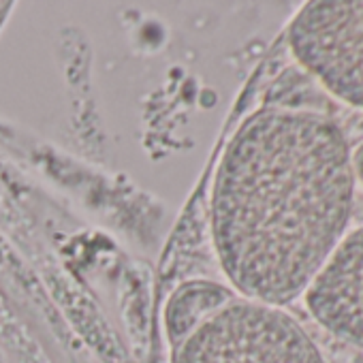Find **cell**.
<instances>
[{
  "label": "cell",
  "instance_id": "1",
  "mask_svg": "<svg viewBox=\"0 0 363 363\" xmlns=\"http://www.w3.org/2000/svg\"><path fill=\"white\" fill-rule=\"evenodd\" d=\"M354 162L320 111L265 105L231 135L216 167L210 225L218 265L242 297H301L346 235Z\"/></svg>",
  "mask_w": 363,
  "mask_h": 363
},
{
  "label": "cell",
  "instance_id": "2",
  "mask_svg": "<svg viewBox=\"0 0 363 363\" xmlns=\"http://www.w3.org/2000/svg\"><path fill=\"white\" fill-rule=\"evenodd\" d=\"M162 331L167 363H327L295 316L212 280L177 284Z\"/></svg>",
  "mask_w": 363,
  "mask_h": 363
},
{
  "label": "cell",
  "instance_id": "3",
  "mask_svg": "<svg viewBox=\"0 0 363 363\" xmlns=\"http://www.w3.org/2000/svg\"><path fill=\"white\" fill-rule=\"evenodd\" d=\"M295 60L335 99L363 109V0H316L289 26Z\"/></svg>",
  "mask_w": 363,
  "mask_h": 363
},
{
  "label": "cell",
  "instance_id": "4",
  "mask_svg": "<svg viewBox=\"0 0 363 363\" xmlns=\"http://www.w3.org/2000/svg\"><path fill=\"white\" fill-rule=\"evenodd\" d=\"M303 299L325 331L363 350V225L342 238Z\"/></svg>",
  "mask_w": 363,
  "mask_h": 363
},
{
  "label": "cell",
  "instance_id": "5",
  "mask_svg": "<svg viewBox=\"0 0 363 363\" xmlns=\"http://www.w3.org/2000/svg\"><path fill=\"white\" fill-rule=\"evenodd\" d=\"M352 162H354V173H359L361 179H363V145H361L359 152L352 156Z\"/></svg>",
  "mask_w": 363,
  "mask_h": 363
},
{
  "label": "cell",
  "instance_id": "6",
  "mask_svg": "<svg viewBox=\"0 0 363 363\" xmlns=\"http://www.w3.org/2000/svg\"><path fill=\"white\" fill-rule=\"evenodd\" d=\"M11 3H0V28H3V24H5V20L9 18V13H11Z\"/></svg>",
  "mask_w": 363,
  "mask_h": 363
}]
</instances>
